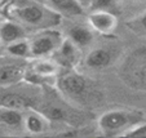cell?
I'll list each match as a JSON object with an SVG mask.
<instances>
[{"label": "cell", "instance_id": "1", "mask_svg": "<svg viewBox=\"0 0 146 138\" xmlns=\"http://www.w3.org/2000/svg\"><path fill=\"white\" fill-rule=\"evenodd\" d=\"M56 88L65 101L76 108H93L105 98L96 81L74 69L62 70L57 76Z\"/></svg>", "mask_w": 146, "mask_h": 138}, {"label": "cell", "instance_id": "2", "mask_svg": "<svg viewBox=\"0 0 146 138\" xmlns=\"http://www.w3.org/2000/svg\"><path fill=\"white\" fill-rule=\"evenodd\" d=\"M146 121V115L138 108H116L104 112L97 120L98 129L105 137H118Z\"/></svg>", "mask_w": 146, "mask_h": 138}, {"label": "cell", "instance_id": "3", "mask_svg": "<svg viewBox=\"0 0 146 138\" xmlns=\"http://www.w3.org/2000/svg\"><path fill=\"white\" fill-rule=\"evenodd\" d=\"M118 75L127 88L146 93V45L135 48L125 55Z\"/></svg>", "mask_w": 146, "mask_h": 138}, {"label": "cell", "instance_id": "4", "mask_svg": "<svg viewBox=\"0 0 146 138\" xmlns=\"http://www.w3.org/2000/svg\"><path fill=\"white\" fill-rule=\"evenodd\" d=\"M62 67L54 61L49 58H34V62L30 63V67L26 69L25 79L23 81H27L34 85L41 86H52L50 81L57 80V76L62 72Z\"/></svg>", "mask_w": 146, "mask_h": 138}, {"label": "cell", "instance_id": "5", "mask_svg": "<svg viewBox=\"0 0 146 138\" xmlns=\"http://www.w3.org/2000/svg\"><path fill=\"white\" fill-rule=\"evenodd\" d=\"M65 39L57 30L45 28L31 38V58H47L53 55Z\"/></svg>", "mask_w": 146, "mask_h": 138}, {"label": "cell", "instance_id": "6", "mask_svg": "<svg viewBox=\"0 0 146 138\" xmlns=\"http://www.w3.org/2000/svg\"><path fill=\"white\" fill-rule=\"evenodd\" d=\"M14 16L25 23L26 26L33 27H40L41 25L47 23H58V21H53V17H61L53 11H48L44 7H40L38 4H29V5L17 8L14 11Z\"/></svg>", "mask_w": 146, "mask_h": 138}, {"label": "cell", "instance_id": "7", "mask_svg": "<svg viewBox=\"0 0 146 138\" xmlns=\"http://www.w3.org/2000/svg\"><path fill=\"white\" fill-rule=\"evenodd\" d=\"M88 23L93 31L104 36H109L114 34L118 27V17L114 12L91 11L88 14Z\"/></svg>", "mask_w": 146, "mask_h": 138}, {"label": "cell", "instance_id": "8", "mask_svg": "<svg viewBox=\"0 0 146 138\" xmlns=\"http://www.w3.org/2000/svg\"><path fill=\"white\" fill-rule=\"evenodd\" d=\"M79 50L80 48H78L70 39L66 38L60 45V48L54 52L53 59L64 70L74 69L79 59Z\"/></svg>", "mask_w": 146, "mask_h": 138}, {"label": "cell", "instance_id": "9", "mask_svg": "<svg viewBox=\"0 0 146 138\" xmlns=\"http://www.w3.org/2000/svg\"><path fill=\"white\" fill-rule=\"evenodd\" d=\"M43 115L47 118L49 121H56V123H64V124L72 125L76 123V118L74 114H71V111H69L66 107H62L61 105L52 102H47L41 106L40 108H38Z\"/></svg>", "mask_w": 146, "mask_h": 138}, {"label": "cell", "instance_id": "10", "mask_svg": "<svg viewBox=\"0 0 146 138\" xmlns=\"http://www.w3.org/2000/svg\"><path fill=\"white\" fill-rule=\"evenodd\" d=\"M114 54L108 48H94L84 58V65L91 70H105L113 63Z\"/></svg>", "mask_w": 146, "mask_h": 138}, {"label": "cell", "instance_id": "11", "mask_svg": "<svg viewBox=\"0 0 146 138\" xmlns=\"http://www.w3.org/2000/svg\"><path fill=\"white\" fill-rule=\"evenodd\" d=\"M49 8L61 17L75 18L84 14L86 9L80 5L78 0H47Z\"/></svg>", "mask_w": 146, "mask_h": 138}, {"label": "cell", "instance_id": "12", "mask_svg": "<svg viewBox=\"0 0 146 138\" xmlns=\"http://www.w3.org/2000/svg\"><path fill=\"white\" fill-rule=\"evenodd\" d=\"M26 66L21 63H8L0 66V85L11 86L23 81Z\"/></svg>", "mask_w": 146, "mask_h": 138}, {"label": "cell", "instance_id": "13", "mask_svg": "<svg viewBox=\"0 0 146 138\" xmlns=\"http://www.w3.org/2000/svg\"><path fill=\"white\" fill-rule=\"evenodd\" d=\"M49 120L45 118L38 108H29L27 114L25 115V121H23V128L31 134H41L44 133L48 128Z\"/></svg>", "mask_w": 146, "mask_h": 138}, {"label": "cell", "instance_id": "14", "mask_svg": "<svg viewBox=\"0 0 146 138\" xmlns=\"http://www.w3.org/2000/svg\"><path fill=\"white\" fill-rule=\"evenodd\" d=\"M0 106L1 107L14 108V110L25 111L31 107H35V102L33 98L16 92H8L0 96Z\"/></svg>", "mask_w": 146, "mask_h": 138}, {"label": "cell", "instance_id": "15", "mask_svg": "<svg viewBox=\"0 0 146 138\" xmlns=\"http://www.w3.org/2000/svg\"><path fill=\"white\" fill-rule=\"evenodd\" d=\"M67 39H70L78 48L82 49V48H86L93 43L94 34L91 26L88 27V26L76 23V25H74L72 27L69 28V31H67Z\"/></svg>", "mask_w": 146, "mask_h": 138}, {"label": "cell", "instance_id": "16", "mask_svg": "<svg viewBox=\"0 0 146 138\" xmlns=\"http://www.w3.org/2000/svg\"><path fill=\"white\" fill-rule=\"evenodd\" d=\"M23 121H25L23 111L0 106V125L1 127H5L8 129H18L23 127Z\"/></svg>", "mask_w": 146, "mask_h": 138}, {"label": "cell", "instance_id": "17", "mask_svg": "<svg viewBox=\"0 0 146 138\" xmlns=\"http://www.w3.org/2000/svg\"><path fill=\"white\" fill-rule=\"evenodd\" d=\"M26 38V31L18 23L14 22H3L0 25V39L4 45H9L12 43Z\"/></svg>", "mask_w": 146, "mask_h": 138}, {"label": "cell", "instance_id": "18", "mask_svg": "<svg viewBox=\"0 0 146 138\" xmlns=\"http://www.w3.org/2000/svg\"><path fill=\"white\" fill-rule=\"evenodd\" d=\"M5 50L13 57L18 58H31V47H30V40L26 39H21L17 42L12 43V44L7 45Z\"/></svg>", "mask_w": 146, "mask_h": 138}, {"label": "cell", "instance_id": "19", "mask_svg": "<svg viewBox=\"0 0 146 138\" xmlns=\"http://www.w3.org/2000/svg\"><path fill=\"white\" fill-rule=\"evenodd\" d=\"M125 26L137 35H146V11H143L142 13H140L138 16L133 17V18L128 19L125 22Z\"/></svg>", "mask_w": 146, "mask_h": 138}, {"label": "cell", "instance_id": "20", "mask_svg": "<svg viewBox=\"0 0 146 138\" xmlns=\"http://www.w3.org/2000/svg\"><path fill=\"white\" fill-rule=\"evenodd\" d=\"M118 8V1L116 0H93L91 5V11H109L115 13Z\"/></svg>", "mask_w": 146, "mask_h": 138}, {"label": "cell", "instance_id": "21", "mask_svg": "<svg viewBox=\"0 0 146 138\" xmlns=\"http://www.w3.org/2000/svg\"><path fill=\"white\" fill-rule=\"evenodd\" d=\"M124 137H145L146 138V121L135 127L124 134Z\"/></svg>", "mask_w": 146, "mask_h": 138}, {"label": "cell", "instance_id": "22", "mask_svg": "<svg viewBox=\"0 0 146 138\" xmlns=\"http://www.w3.org/2000/svg\"><path fill=\"white\" fill-rule=\"evenodd\" d=\"M80 3V5L83 7L84 9H89L92 5V3H93V0H78Z\"/></svg>", "mask_w": 146, "mask_h": 138}, {"label": "cell", "instance_id": "23", "mask_svg": "<svg viewBox=\"0 0 146 138\" xmlns=\"http://www.w3.org/2000/svg\"><path fill=\"white\" fill-rule=\"evenodd\" d=\"M4 48H5V45H4V43L1 42V39H0V57H1L4 53Z\"/></svg>", "mask_w": 146, "mask_h": 138}, {"label": "cell", "instance_id": "24", "mask_svg": "<svg viewBox=\"0 0 146 138\" xmlns=\"http://www.w3.org/2000/svg\"><path fill=\"white\" fill-rule=\"evenodd\" d=\"M125 1H142V0H125Z\"/></svg>", "mask_w": 146, "mask_h": 138}]
</instances>
